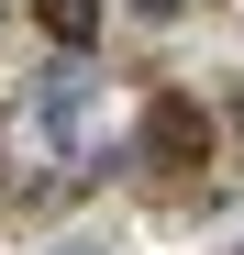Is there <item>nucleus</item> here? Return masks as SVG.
Masks as SVG:
<instances>
[{
    "label": "nucleus",
    "instance_id": "1",
    "mask_svg": "<svg viewBox=\"0 0 244 255\" xmlns=\"http://www.w3.org/2000/svg\"><path fill=\"white\" fill-rule=\"evenodd\" d=\"M144 166H211V111L189 89H155L144 100Z\"/></svg>",
    "mask_w": 244,
    "mask_h": 255
},
{
    "label": "nucleus",
    "instance_id": "2",
    "mask_svg": "<svg viewBox=\"0 0 244 255\" xmlns=\"http://www.w3.org/2000/svg\"><path fill=\"white\" fill-rule=\"evenodd\" d=\"M33 111H45L56 133H78V111H89V67H78V56H56V67H45V89H33Z\"/></svg>",
    "mask_w": 244,
    "mask_h": 255
},
{
    "label": "nucleus",
    "instance_id": "3",
    "mask_svg": "<svg viewBox=\"0 0 244 255\" xmlns=\"http://www.w3.org/2000/svg\"><path fill=\"white\" fill-rule=\"evenodd\" d=\"M33 22H45L56 45L78 56V45H89V33H100V0H33Z\"/></svg>",
    "mask_w": 244,
    "mask_h": 255
},
{
    "label": "nucleus",
    "instance_id": "4",
    "mask_svg": "<svg viewBox=\"0 0 244 255\" xmlns=\"http://www.w3.org/2000/svg\"><path fill=\"white\" fill-rule=\"evenodd\" d=\"M133 11H144V22H178V0H133Z\"/></svg>",
    "mask_w": 244,
    "mask_h": 255
}]
</instances>
